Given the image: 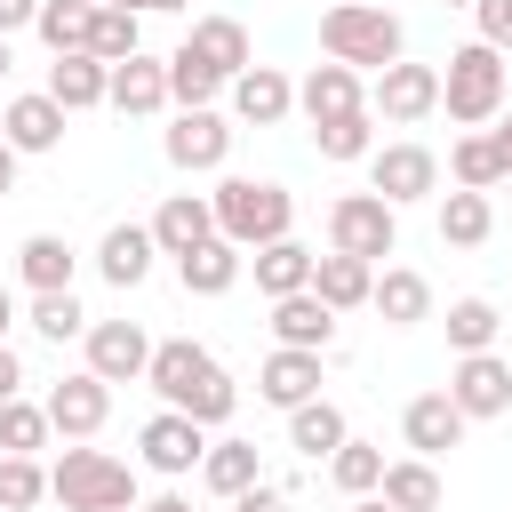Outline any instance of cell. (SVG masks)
<instances>
[{
	"mask_svg": "<svg viewBox=\"0 0 512 512\" xmlns=\"http://www.w3.org/2000/svg\"><path fill=\"white\" fill-rule=\"evenodd\" d=\"M144 384L160 392V408L192 416L200 432L232 424V408H240V384H232V376H224V360H216L208 344H192V336H168V344H152V368H144Z\"/></svg>",
	"mask_w": 512,
	"mask_h": 512,
	"instance_id": "1",
	"label": "cell"
},
{
	"mask_svg": "<svg viewBox=\"0 0 512 512\" xmlns=\"http://www.w3.org/2000/svg\"><path fill=\"white\" fill-rule=\"evenodd\" d=\"M208 208H216V240H232L240 256H256V248H272V240L296 232V200L272 176H224L208 192Z\"/></svg>",
	"mask_w": 512,
	"mask_h": 512,
	"instance_id": "2",
	"label": "cell"
},
{
	"mask_svg": "<svg viewBox=\"0 0 512 512\" xmlns=\"http://www.w3.org/2000/svg\"><path fill=\"white\" fill-rule=\"evenodd\" d=\"M320 48H328V64H344V72H384V64L408 56V24H400L392 8H376V0H336V8L320 16Z\"/></svg>",
	"mask_w": 512,
	"mask_h": 512,
	"instance_id": "3",
	"label": "cell"
},
{
	"mask_svg": "<svg viewBox=\"0 0 512 512\" xmlns=\"http://www.w3.org/2000/svg\"><path fill=\"white\" fill-rule=\"evenodd\" d=\"M48 496L64 512H136V464H120L112 448L64 440V456L48 464Z\"/></svg>",
	"mask_w": 512,
	"mask_h": 512,
	"instance_id": "4",
	"label": "cell"
},
{
	"mask_svg": "<svg viewBox=\"0 0 512 512\" xmlns=\"http://www.w3.org/2000/svg\"><path fill=\"white\" fill-rule=\"evenodd\" d=\"M504 104H512V72H504V56L480 48V40H464V48L448 56V72H440V112H448L456 128H488Z\"/></svg>",
	"mask_w": 512,
	"mask_h": 512,
	"instance_id": "5",
	"label": "cell"
},
{
	"mask_svg": "<svg viewBox=\"0 0 512 512\" xmlns=\"http://www.w3.org/2000/svg\"><path fill=\"white\" fill-rule=\"evenodd\" d=\"M328 248H336V256H360V264H384V256L400 248V208H384L376 192L328 200Z\"/></svg>",
	"mask_w": 512,
	"mask_h": 512,
	"instance_id": "6",
	"label": "cell"
},
{
	"mask_svg": "<svg viewBox=\"0 0 512 512\" xmlns=\"http://www.w3.org/2000/svg\"><path fill=\"white\" fill-rule=\"evenodd\" d=\"M368 192H376L384 208L432 200V192H440V160H432V144H416V136H400V144H376V152H368Z\"/></svg>",
	"mask_w": 512,
	"mask_h": 512,
	"instance_id": "7",
	"label": "cell"
},
{
	"mask_svg": "<svg viewBox=\"0 0 512 512\" xmlns=\"http://www.w3.org/2000/svg\"><path fill=\"white\" fill-rule=\"evenodd\" d=\"M368 112H384L392 128H416V120H432L440 112V64H384L376 72V88H368Z\"/></svg>",
	"mask_w": 512,
	"mask_h": 512,
	"instance_id": "8",
	"label": "cell"
},
{
	"mask_svg": "<svg viewBox=\"0 0 512 512\" xmlns=\"http://www.w3.org/2000/svg\"><path fill=\"white\" fill-rule=\"evenodd\" d=\"M48 432L56 440H96L104 432V416H112V384L104 376H88V368H72V376H56L48 384Z\"/></svg>",
	"mask_w": 512,
	"mask_h": 512,
	"instance_id": "9",
	"label": "cell"
},
{
	"mask_svg": "<svg viewBox=\"0 0 512 512\" xmlns=\"http://www.w3.org/2000/svg\"><path fill=\"white\" fill-rule=\"evenodd\" d=\"M200 456H208V432H200L192 416H176V408L144 416V432H136V464H144V472L184 480V472H200Z\"/></svg>",
	"mask_w": 512,
	"mask_h": 512,
	"instance_id": "10",
	"label": "cell"
},
{
	"mask_svg": "<svg viewBox=\"0 0 512 512\" xmlns=\"http://www.w3.org/2000/svg\"><path fill=\"white\" fill-rule=\"evenodd\" d=\"M440 392L464 408V424L504 416V408H512V360H504V352H464V360L448 368V384H440Z\"/></svg>",
	"mask_w": 512,
	"mask_h": 512,
	"instance_id": "11",
	"label": "cell"
},
{
	"mask_svg": "<svg viewBox=\"0 0 512 512\" xmlns=\"http://www.w3.org/2000/svg\"><path fill=\"white\" fill-rule=\"evenodd\" d=\"M160 152H168V168H184V176H208V168H224L232 160V120L208 104V112H176V128L160 136Z\"/></svg>",
	"mask_w": 512,
	"mask_h": 512,
	"instance_id": "12",
	"label": "cell"
},
{
	"mask_svg": "<svg viewBox=\"0 0 512 512\" xmlns=\"http://www.w3.org/2000/svg\"><path fill=\"white\" fill-rule=\"evenodd\" d=\"M88 376H104V384H144V368H152V336L136 328V320H88Z\"/></svg>",
	"mask_w": 512,
	"mask_h": 512,
	"instance_id": "13",
	"label": "cell"
},
{
	"mask_svg": "<svg viewBox=\"0 0 512 512\" xmlns=\"http://www.w3.org/2000/svg\"><path fill=\"white\" fill-rule=\"evenodd\" d=\"M64 104L48 96V88H24V96H8V112H0V144L16 152V160H32V152H56L64 144Z\"/></svg>",
	"mask_w": 512,
	"mask_h": 512,
	"instance_id": "14",
	"label": "cell"
},
{
	"mask_svg": "<svg viewBox=\"0 0 512 512\" xmlns=\"http://www.w3.org/2000/svg\"><path fill=\"white\" fill-rule=\"evenodd\" d=\"M224 104H232V120H248V128H280V120L296 112V80H288L280 64H248V72L224 88Z\"/></svg>",
	"mask_w": 512,
	"mask_h": 512,
	"instance_id": "15",
	"label": "cell"
},
{
	"mask_svg": "<svg viewBox=\"0 0 512 512\" xmlns=\"http://www.w3.org/2000/svg\"><path fill=\"white\" fill-rule=\"evenodd\" d=\"M400 440H408V456L440 464V456L464 440V408H456L448 392H416V400L400 408Z\"/></svg>",
	"mask_w": 512,
	"mask_h": 512,
	"instance_id": "16",
	"label": "cell"
},
{
	"mask_svg": "<svg viewBox=\"0 0 512 512\" xmlns=\"http://www.w3.org/2000/svg\"><path fill=\"white\" fill-rule=\"evenodd\" d=\"M184 48H192L224 88L256 64V48H248V24H240V16H192V40H184Z\"/></svg>",
	"mask_w": 512,
	"mask_h": 512,
	"instance_id": "17",
	"label": "cell"
},
{
	"mask_svg": "<svg viewBox=\"0 0 512 512\" xmlns=\"http://www.w3.org/2000/svg\"><path fill=\"white\" fill-rule=\"evenodd\" d=\"M112 112H128V120H152V112H168V56H128V64H112V96H104Z\"/></svg>",
	"mask_w": 512,
	"mask_h": 512,
	"instance_id": "18",
	"label": "cell"
},
{
	"mask_svg": "<svg viewBox=\"0 0 512 512\" xmlns=\"http://www.w3.org/2000/svg\"><path fill=\"white\" fill-rule=\"evenodd\" d=\"M200 240H216L208 192H168V200L152 208V248H160V256H184V248H200Z\"/></svg>",
	"mask_w": 512,
	"mask_h": 512,
	"instance_id": "19",
	"label": "cell"
},
{
	"mask_svg": "<svg viewBox=\"0 0 512 512\" xmlns=\"http://www.w3.org/2000/svg\"><path fill=\"white\" fill-rule=\"evenodd\" d=\"M152 264H160V248H152V224H112L104 240H96V272L128 296V288H144L152 280Z\"/></svg>",
	"mask_w": 512,
	"mask_h": 512,
	"instance_id": "20",
	"label": "cell"
},
{
	"mask_svg": "<svg viewBox=\"0 0 512 512\" xmlns=\"http://www.w3.org/2000/svg\"><path fill=\"white\" fill-rule=\"evenodd\" d=\"M256 392H264L280 416L304 408V400H320V352H288V344H272L264 368H256Z\"/></svg>",
	"mask_w": 512,
	"mask_h": 512,
	"instance_id": "21",
	"label": "cell"
},
{
	"mask_svg": "<svg viewBox=\"0 0 512 512\" xmlns=\"http://www.w3.org/2000/svg\"><path fill=\"white\" fill-rule=\"evenodd\" d=\"M368 104V88H360V72H344V64H312L304 80H296V112L320 128V120H344V112H360Z\"/></svg>",
	"mask_w": 512,
	"mask_h": 512,
	"instance_id": "22",
	"label": "cell"
},
{
	"mask_svg": "<svg viewBox=\"0 0 512 512\" xmlns=\"http://www.w3.org/2000/svg\"><path fill=\"white\" fill-rule=\"evenodd\" d=\"M272 344H288V352H328V344H336V312H328L312 288H296V296L272 304Z\"/></svg>",
	"mask_w": 512,
	"mask_h": 512,
	"instance_id": "23",
	"label": "cell"
},
{
	"mask_svg": "<svg viewBox=\"0 0 512 512\" xmlns=\"http://www.w3.org/2000/svg\"><path fill=\"white\" fill-rule=\"evenodd\" d=\"M72 272H80V256H72V240H64V232H32V240L16 248V280H24L32 296L72 288Z\"/></svg>",
	"mask_w": 512,
	"mask_h": 512,
	"instance_id": "24",
	"label": "cell"
},
{
	"mask_svg": "<svg viewBox=\"0 0 512 512\" xmlns=\"http://www.w3.org/2000/svg\"><path fill=\"white\" fill-rule=\"evenodd\" d=\"M368 304L384 312V328H416V320H432V280L408 272V264H384L376 288H368Z\"/></svg>",
	"mask_w": 512,
	"mask_h": 512,
	"instance_id": "25",
	"label": "cell"
},
{
	"mask_svg": "<svg viewBox=\"0 0 512 512\" xmlns=\"http://www.w3.org/2000/svg\"><path fill=\"white\" fill-rule=\"evenodd\" d=\"M240 272H248V256H240L232 240H200V248H184V256H176V280H184V296H224Z\"/></svg>",
	"mask_w": 512,
	"mask_h": 512,
	"instance_id": "26",
	"label": "cell"
},
{
	"mask_svg": "<svg viewBox=\"0 0 512 512\" xmlns=\"http://www.w3.org/2000/svg\"><path fill=\"white\" fill-rule=\"evenodd\" d=\"M368 288H376V264H360V256H312V296L328 304V312H360L368 304Z\"/></svg>",
	"mask_w": 512,
	"mask_h": 512,
	"instance_id": "27",
	"label": "cell"
},
{
	"mask_svg": "<svg viewBox=\"0 0 512 512\" xmlns=\"http://www.w3.org/2000/svg\"><path fill=\"white\" fill-rule=\"evenodd\" d=\"M48 96H56L64 112H96V104L112 96V64H96V56H56V64H48Z\"/></svg>",
	"mask_w": 512,
	"mask_h": 512,
	"instance_id": "28",
	"label": "cell"
},
{
	"mask_svg": "<svg viewBox=\"0 0 512 512\" xmlns=\"http://www.w3.org/2000/svg\"><path fill=\"white\" fill-rule=\"evenodd\" d=\"M248 264H256V288H264V304H280V296L312 288V248H304L296 232H288V240H272V248H256Z\"/></svg>",
	"mask_w": 512,
	"mask_h": 512,
	"instance_id": "29",
	"label": "cell"
},
{
	"mask_svg": "<svg viewBox=\"0 0 512 512\" xmlns=\"http://www.w3.org/2000/svg\"><path fill=\"white\" fill-rule=\"evenodd\" d=\"M344 440H352V424H344L336 400H304V408H288V448H296V456L320 464V456H336Z\"/></svg>",
	"mask_w": 512,
	"mask_h": 512,
	"instance_id": "30",
	"label": "cell"
},
{
	"mask_svg": "<svg viewBox=\"0 0 512 512\" xmlns=\"http://www.w3.org/2000/svg\"><path fill=\"white\" fill-rule=\"evenodd\" d=\"M256 480H264V464H256L248 440H208V456H200V488H208V496L232 504V496H248Z\"/></svg>",
	"mask_w": 512,
	"mask_h": 512,
	"instance_id": "31",
	"label": "cell"
},
{
	"mask_svg": "<svg viewBox=\"0 0 512 512\" xmlns=\"http://www.w3.org/2000/svg\"><path fill=\"white\" fill-rule=\"evenodd\" d=\"M376 496H384L392 512H440V472H432L424 456H400V464H384Z\"/></svg>",
	"mask_w": 512,
	"mask_h": 512,
	"instance_id": "32",
	"label": "cell"
},
{
	"mask_svg": "<svg viewBox=\"0 0 512 512\" xmlns=\"http://www.w3.org/2000/svg\"><path fill=\"white\" fill-rule=\"evenodd\" d=\"M448 176H456V192H496V184H504V160H496L488 128H464V136L448 144Z\"/></svg>",
	"mask_w": 512,
	"mask_h": 512,
	"instance_id": "33",
	"label": "cell"
},
{
	"mask_svg": "<svg viewBox=\"0 0 512 512\" xmlns=\"http://www.w3.org/2000/svg\"><path fill=\"white\" fill-rule=\"evenodd\" d=\"M496 336H504V312L488 304V296H456L448 304V352L464 360V352H496Z\"/></svg>",
	"mask_w": 512,
	"mask_h": 512,
	"instance_id": "34",
	"label": "cell"
},
{
	"mask_svg": "<svg viewBox=\"0 0 512 512\" xmlns=\"http://www.w3.org/2000/svg\"><path fill=\"white\" fill-rule=\"evenodd\" d=\"M88 24H96L88 0H40V16H32V32L48 40V56H88Z\"/></svg>",
	"mask_w": 512,
	"mask_h": 512,
	"instance_id": "35",
	"label": "cell"
},
{
	"mask_svg": "<svg viewBox=\"0 0 512 512\" xmlns=\"http://www.w3.org/2000/svg\"><path fill=\"white\" fill-rule=\"evenodd\" d=\"M488 232H496L488 192H448V200H440V240H448V248H480Z\"/></svg>",
	"mask_w": 512,
	"mask_h": 512,
	"instance_id": "36",
	"label": "cell"
},
{
	"mask_svg": "<svg viewBox=\"0 0 512 512\" xmlns=\"http://www.w3.org/2000/svg\"><path fill=\"white\" fill-rule=\"evenodd\" d=\"M48 440H56V432H48V408H40V400H24V392L0 400V456H40Z\"/></svg>",
	"mask_w": 512,
	"mask_h": 512,
	"instance_id": "37",
	"label": "cell"
},
{
	"mask_svg": "<svg viewBox=\"0 0 512 512\" xmlns=\"http://www.w3.org/2000/svg\"><path fill=\"white\" fill-rule=\"evenodd\" d=\"M216 96H224V80H216L192 48H176V56H168V104H176V112H208Z\"/></svg>",
	"mask_w": 512,
	"mask_h": 512,
	"instance_id": "38",
	"label": "cell"
},
{
	"mask_svg": "<svg viewBox=\"0 0 512 512\" xmlns=\"http://www.w3.org/2000/svg\"><path fill=\"white\" fill-rule=\"evenodd\" d=\"M312 144H320V160H368V152H376V112L360 104V112H344V120H320Z\"/></svg>",
	"mask_w": 512,
	"mask_h": 512,
	"instance_id": "39",
	"label": "cell"
},
{
	"mask_svg": "<svg viewBox=\"0 0 512 512\" xmlns=\"http://www.w3.org/2000/svg\"><path fill=\"white\" fill-rule=\"evenodd\" d=\"M328 480H336L344 496H376V480H384V448H376V440H344V448L328 456Z\"/></svg>",
	"mask_w": 512,
	"mask_h": 512,
	"instance_id": "40",
	"label": "cell"
},
{
	"mask_svg": "<svg viewBox=\"0 0 512 512\" xmlns=\"http://www.w3.org/2000/svg\"><path fill=\"white\" fill-rule=\"evenodd\" d=\"M136 48H144L136 16H128V8H96V24H88V56H96V64H128Z\"/></svg>",
	"mask_w": 512,
	"mask_h": 512,
	"instance_id": "41",
	"label": "cell"
},
{
	"mask_svg": "<svg viewBox=\"0 0 512 512\" xmlns=\"http://www.w3.org/2000/svg\"><path fill=\"white\" fill-rule=\"evenodd\" d=\"M48 496V464L40 456H0V512H32Z\"/></svg>",
	"mask_w": 512,
	"mask_h": 512,
	"instance_id": "42",
	"label": "cell"
},
{
	"mask_svg": "<svg viewBox=\"0 0 512 512\" xmlns=\"http://www.w3.org/2000/svg\"><path fill=\"white\" fill-rule=\"evenodd\" d=\"M32 328H40L48 344H72V336H88V312H80L72 288H56V296H32Z\"/></svg>",
	"mask_w": 512,
	"mask_h": 512,
	"instance_id": "43",
	"label": "cell"
},
{
	"mask_svg": "<svg viewBox=\"0 0 512 512\" xmlns=\"http://www.w3.org/2000/svg\"><path fill=\"white\" fill-rule=\"evenodd\" d=\"M472 24H480V48L512 56V0H472Z\"/></svg>",
	"mask_w": 512,
	"mask_h": 512,
	"instance_id": "44",
	"label": "cell"
},
{
	"mask_svg": "<svg viewBox=\"0 0 512 512\" xmlns=\"http://www.w3.org/2000/svg\"><path fill=\"white\" fill-rule=\"evenodd\" d=\"M32 16H40V0H0V40H16Z\"/></svg>",
	"mask_w": 512,
	"mask_h": 512,
	"instance_id": "45",
	"label": "cell"
},
{
	"mask_svg": "<svg viewBox=\"0 0 512 512\" xmlns=\"http://www.w3.org/2000/svg\"><path fill=\"white\" fill-rule=\"evenodd\" d=\"M232 512H280V488H272V480H256L248 496H232Z\"/></svg>",
	"mask_w": 512,
	"mask_h": 512,
	"instance_id": "46",
	"label": "cell"
},
{
	"mask_svg": "<svg viewBox=\"0 0 512 512\" xmlns=\"http://www.w3.org/2000/svg\"><path fill=\"white\" fill-rule=\"evenodd\" d=\"M488 144H496V160H504V176H512V104L488 120Z\"/></svg>",
	"mask_w": 512,
	"mask_h": 512,
	"instance_id": "47",
	"label": "cell"
},
{
	"mask_svg": "<svg viewBox=\"0 0 512 512\" xmlns=\"http://www.w3.org/2000/svg\"><path fill=\"white\" fill-rule=\"evenodd\" d=\"M16 392H24V360L0 344V400H16Z\"/></svg>",
	"mask_w": 512,
	"mask_h": 512,
	"instance_id": "48",
	"label": "cell"
},
{
	"mask_svg": "<svg viewBox=\"0 0 512 512\" xmlns=\"http://www.w3.org/2000/svg\"><path fill=\"white\" fill-rule=\"evenodd\" d=\"M136 512H192V496H176V488H168V496H144Z\"/></svg>",
	"mask_w": 512,
	"mask_h": 512,
	"instance_id": "49",
	"label": "cell"
},
{
	"mask_svg": "<svg viewBox=\"0 0 512 512\" xmlns=\"http://www.w3.org/2000/svg\"><path fill=\"white\" fill-rule=\"evenodd\" d=\"M8 192H16V152L0 144V200H8Z\"/></svg>",
	"mask_w": 512,
	"mask_h": 512,
	"instance_id": "50",
	"label": "cell"
},
{
	"mask_svg": "<svg viewBox=\"0 0 512 512\" xmlns=\"http://www.w3.org/2000/svg\"><path fill=\"white\" fill-rule=\"evenodd\" d=\"M8 328H16V296L0 288V344H8Z\"/></svg>",
	"mask_w": 512,
	"mask_h": 512,
	"instance_id": "51",
	"label": "cell"
},
{
	"mask_svg": "<svg viewBox=\"0 0 512 512\" xmlns=\"http://www.w3.org/2000/svg\"><path fill=\"white\" fill-rule=\"evenodd\" d=\"M352 512H392V504L384 496H352Z\"/></svg>",
	"mask_w": 512,
	"mask_h": 512,
	"instance_id": "52",
	"label": "cell"
},
{
	"mask_svg": "<svg viewBox=\"0 0 512 512\" xmlns=\"http://www.w3.org/2000/svg\"><path fill=\"white\" fill-rule=\"evenodd\" d=\"M8 72H16V56H8V40H0V88H8Z\"/></svg>",
	"mask_w": 512,
	"mask_h": 512,
	"instance_id": "53",
	"label": "cell"
},
{
	"mask_svg": "<svg viewBox=\"0 0 512 512\" xmlns=\"http://www.w3.org/2000/svg\"><path fill=\"white\" fill-rule=\"evenodd\" d=\"M144 8H192V0H144Z\"/></svg>",
	"mask_w": 512,
	"mask_h": 512,
	"instance_id": "54",
	"label": "cell"
},
{
	"mask_svg": "<svg viewBox=\"0 0 512 512\" xmlns=\"http://www.w3.org/2000/svg\"><path fill=\"white\" fill-rule=\"evenodd\" d=\"M440 8H472V0H440Z\"/></svg>",
	"mask_w": 512,
	"mask_h": 512,
	"instance_id": "55",
	"label": "cell"
},
{
	"mask_svg": "<svg viewBox=\"0 0 512 512\" xmlns=\"http://www.w3.org/2000/svg\"><path fill=\"white\" fill-rule=\"evenodd\" d=\"M88 8H104V0H88Z\"/></svg>",
	"mask_w": 512,
	"mask_h": 512,
	"instance_id": "56",
	"label": "cell"
}]
</instances>
